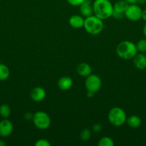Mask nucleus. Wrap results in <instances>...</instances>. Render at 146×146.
Segmentation results:
<instances>
[{"mask_svg":"<svg viewBox=\"0 0 146 146\" xmlns=\"http://www.w3.org/2000/svg\"><path fill=\"white\" fill-rule=\"evenodd\" d=\"M92 6L94 16L100 19H106L113 15V6L109 0H95Z\"/></svg>","mask_w":146,"mask_h":146,"instance_id":"1","label":"nucleus"},{"mask_svg":"<svg viewBox=\"0 0 146 146\" xmlns=\"http://www.w3.org/2000/svg\"><path fill=\"white\" fill-rule=\"evenodd\" d=\"M117 56L123 59L129 60L133 58L137 54V49L134 43L129 41L120 42L116 48Z\"/></svg>","mask_w":146,"mask_h":146,"instance_id":"2","label":"nucleus"},{"mask_svg":"<svg viewBox=\"0 0 146 146\" xmlns=\"http://www.w3.org/2000/svg\"><path fill=\"white\" fill-rule=\"evenodd\" d=\"M103 27L104 25L102 19L96 16L91 15L86 17L83 27H84V29L88 34L92 35H97L102 32Z\"/></svg>","mask_w":146,"mask_h":146,"instance_id":"3","label":"nucleus"},{"mask_svg":"<svg viewBox=\"0 0 146 146\" xmlns=\"http://www.w3.org/2000/svg\"><path fill=\"white\" fill-rule=\"evenodd\" d=\"M108 120L115 126H121L126 122L127 116L124 110L119 107H115L109 112Z\"/></svg>","mask_w":146,"mask_h":146,"instance_id":"4","label":"nucleus"},{"mask_svg":"<svg viewBox=\"0 0 146 146\" xmlns=\"http://www.w3.org/2000/svg\"><path fill=\"white\" fill-rule=\"evenodd\" d=\"M33 122L34 125L40 130H45L50 127L51 119L47 113L37 111L33 115Z\"/></svg>","mask_w":146,"mask_h":146,"instance_id":"5","label":"nucleus"},{"mask_svg":"<svg viewBox=\"0 0 146 146\" xmlns=\"http://www.w3.org/2000/svg\"><path fill=\"white\" fill-rule=\"evenodd\" d=\"M102 86V81L98 76L95 74H90L85 80V87L87 91L96 93L100 89Z\"/></svg>","mask_w":146,"mask_h":146,"instance_id":"6","label":"nucleus"},{"mask_svg":"<svg viewBox=\"0 0 146 146\" xmlns=\"http://www.w3.org/2000/svg\"><path fill=\"white\" fill-rule=\"evenodd\" d=\"M142 11V9L136 4H130L125 12V15L130 21H137L141 19Z\"/></svg>","mask_w":146,"mask_h":146,"instance_id":"7","label":"nucleus"},{"mask_svg":"<svg viewBox=\"0 0 146 146\" xmlns=\"http://www.w3.org/2000/svg\"><path fill=\"white\" fill-rule=\"evenodd\" d=\"M13 124L9 120L4 118L0 121V136L7 138L9 136L13 131Z\"/></svg>","mask_w":146,"mask_h":146,"instance_id":"8","label":"nucleus"},{"mask_svg":"<svg viewBox=\"0 0 146 146\" xmlns=\"http://www.w3.org/2000/svg\"><path fill=\"white\" fill-rule=\"evenodd\" d=\"M80 14L83 17H90L93 14V6L90 0H84L80 5Z\"/></svg>","mask_w":146,"mask_h":146,"instance_id":"9","label":"nucleus"},{"mask_svg":"<svg viewBox=\"0 0 146 146\" xmlns=\"http://www.w3.org/2000/svg\"><path fill=\"white\" fill-rule=\"evenodd\" d=\"M31 98L35 102H40L43 101L46 96V91L42 87H35L31 91Z\"/></svg>","mask_w":146,"mask_h":146,"instance_id":"10","label":"nucleus"},{"mask_svg":"<svg viewBox=\"0 0 146 146\" xmlns=\"http://www.w3.org/2000/svg\"><path fill=\"white\" fill-rule=\"evenodd\" d=\"M135 66L140 70L146 68V56L143 54H137L133 58Z\"/></svg>","mask_w":146,"mask_h":146,"instance_id":"11","label":"nucleus"},{"mask_svg":"<svg viewBox=\"0 0 146 146\" xmlns=\"http://www.w3.org/2000/svg\"><path fill=\"white\" fill-rule=\"evenodd\" d=\"M73 85V81L70 77L63 76L58 81V87L62 91H67Z\"/></svg>","mask_w":146,"mask_h":146,"instance_id":"12","label":"nucleus"},{"mask_svg":"<svg viewBox=\"0 0 146 146\" xmlns=\"http://www.w3.org/2000/svg\"><path fill=\"white\" fill-rule=\"evenodd\" d=\"M70 26L73 28L75 29H80L84 27V19L79 15H73L72 16L69 20Z\"/></svg>","mask_w":146,"mask_h":146,"instance_id":"13","label":"nucleus"},{"mask_svg":"<svg viewBox=\"0 0 146 146\" xmlns=\"http://www.w3.org/2000/svg\"><path fill=\"white\" fill-rule=\"evenodd\" d=\"M77 71L78 74L82 76L87 77L92 74V68L89 64L86 63H81L77 66Z\"/></svg>","mask_w":146,"mask_h":146,"instance_id":"14","label":"nucleus"},{"mask_svg":"<svg viewBox=\"0 0 146 146\" xmlns=\"http://www.w3.org/2000/svg\"><path fill=\"white\" fill-rule=\"evenodd\" d=\"M129 5H130V4L126 1H125V0H120V1H117L114 4L113 11H115V12L120 13V14H124L127 9L128 8Z\"/></svg>","mask_w":146,"mask_h":146,"instance_id":"15","label":"nucleus"},{"mask_svg":"<svg viewBox=\"0 0 146 146\" xmlns=\"http://www.w3.org/2000/svg\"><path fill=\"white\" fill-rule=\"evenodd\" d=\"M126 121H127V125L133 128H138L141 124V119L140 118V117L135 115L130 116L128 118H127Z\"/></svg>","mask_w":146,"mask_h":146,"instance_id":"16","label":"nucleus"},{"mask_svg":"<svg viewBox=\"0 0 146 146\" xmlns=\"http://www.w3.org/2000/svg\"><path fill=\"white\" fill-rule=\"evenodd\" d=\"M10 71L8 67L4 64H0V81H5L9 77Z\"/></svg>","mask_w":146,"mask_h":146,"instance_id":"17","label":"nucleus"},{"mask_svg":"<svg viewBox=\"0 0 146 146\" xmlns=\"http://www.w3.org/2000/svg\"><path fill=\"white\" fill-rule=\"evenodd\" d=\"M11 114V108L7 104L0 106V115L4 118H7Z\"/></svg>","mask_w":146,"mask_h":146,"instance_id":"18","label":"nucleus"},{"mask_svg":"<svg viewBox=\"0 0 146 146\" xmlns=\"http://www.w3.org/2000/svg\"><path fill=\"white\" fill-rule=\"evenodd\" d=\"M99 146H113L114 145V142L113 140L109 137H103L98 142Z\"/></svg>","mask_w":146,"mask_h":146,"instance_id":"19","label":"nucleus"},{"mask_svg":"<svg viewBox=\"0 0 146 146\" xmlns=\"http://www.w3.org/2000/svg\"><path fill=\"white\" fill-rule=\"evenodd\" d=\"M137 51L141 53L146 52V39H140L136 44Z\"/></svg>","mask_w":146,"mask_h":146,"instance_id":"20","label":"nucleus"},{"mask_svg":"<svg viewBox=\"0 0 146 146\" xmlns=\"http://www.w3.org/2000/svg\"><path fill=\"white\" fill-rule=\"evenodd\" d=\"M91 137V133L89 129H84L82 131L81 134H80V138L82 141H88L90 138Z\"/></svg>","mask_w":146,"mask_h":146,"instance_id":"21","label":"nucleus"},{"mask_svg":"<svg viewBox=\"0 0 146 146\" xmlns=\"http://www.w3.org/2000/svg\"><path fill=\"white\" fill-rule=\"evenodd\" d=\"M36 146H50L51 144L48 141L45 139H40L36 142Z\"/></svg>","mask_w":146,"mask_h":146,"instance_id":"22","label":"nucleus"},{"mask_svg":"<svg viewBox=\"0 0 146 146\" xmlns=\"http://www.w3.org/2000/svg\"><path fill=\"white\" fill-rule=\"evenodd\" d=\"M67 1L70 5L77 7V6H80L84 1V0H67Z\"/></svg>","mask_w":146,"mask_h":146,"instance_id":"23","label":"nucleus"},{"mask_svg":"<svg viewBox=\"0 0 146 146\" xmlns=\"http://www.w3.org/2000/svg\"><path fill=\"white\" fill-rule=\"evenodd\" d=\"M101 126H100V125H99V124H96V125H94V127H93V129H94V131H96V132H99V131H101Z\"/></svg>","mask_w":146,"mask_h":146,"instance_id":"24","label":"nucleus"},{"mask_svg":"<svg viewBox=\"0 0 146 146\" xmlns=\"http://www.w3.org/2000/svg\"><path fill=\"white\" fill-rule=\"evenodd\" d=\"M141 19H143V21H145L146 22V9L143 10V11H142Z\"/></svg>","mask_w":146,"mask_h":146,"instance_id":"25","label":"nucleus"},{"mask_svg":"<svg viewBox=\"0 0 146 146\" xmlns=\"http://www.w3.org/2000/svg\"><path fill=\"white\" fill-rule=\"evenodd\" d=\"M127 2H128L130 4H137L138 0H125Z\"/></svg>","mask_w":146,"mask_h":146,"instance_id":"26","label":"nucleus"},{"mask_svg":"<svg viewBox=\"0 0 146 146\" xmlns=\"http://www.w3.org/2000/svg\"><path fill=\"white\" fill-rule=\"evenodd\" d=\"M143 34H144L145 36L146 37V24H145L144 27H143Z\"/></svg>","mask_w":146,"mask_h":146,"instance_id":"27","label":"nucleus"},{"mask_svg":"<svg viewBox=\"0 0 146 146\" xmlns=\"http://www.w3.org/2000/svg\"><path fill=\"white\" fill-rule=\"evenodd\" d=\"M6 143L4 141L2 140H0V146H5Z\"/></svg>","mask_w":146,"mask_h":146,"instance_id":"28","label":"nucleus"},{"mask_svg":"<svg viewBox=\"0 0 146 146\" xmlns=\"http://www.w3.org/2000/svg\"><path fill=\"white\" fill-rule=\"evenodd\" d=\"M137 3H140V4H144V3H145V0H138Z\"/></svg>","mask_w":146,"mask_h":146,"instance_id":"29","label":"nucleus"},{"mask_svg":"<svg viewBox=\"0 0 146 146\" xmlns=\"http://www.w3.org/2000/svg\"><path fill=\"white\" fill-rule=\"evenodd\" d=\"M145 4H146V0H145Z\"/></svg>","mask_w":146,"mask_h":146,"instance_id":"30","label":"nucleus"}]
</instances>
